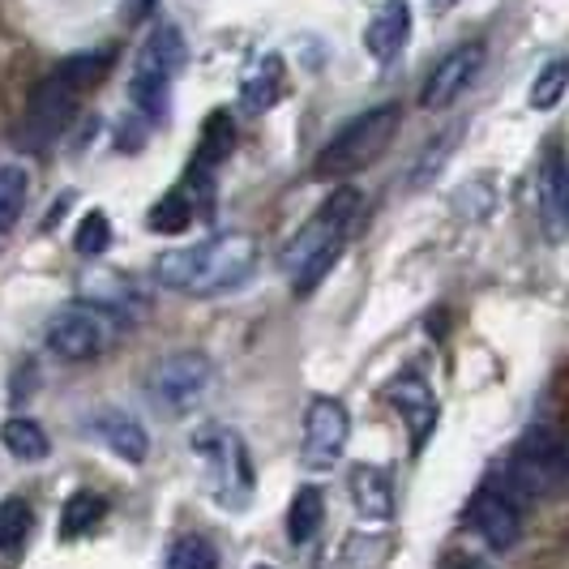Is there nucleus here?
Listing matches in <instances>:
<instances>
[{"label":"nucleus","mask_w":569,"mask_h":569,"mask_svg":"<svg viewBox=\"0 0 569 569\" xmlns=\"http://www.w3.org/2000/svg\"><path fill=\"white\" fill-rule=\"evenodd\" d=\"M210 381H214V369H210V360H206L201 351L163 356V360L150 369V377H146L150 399L159 402L163 411H189V407H198L201 395L210 390Z\"/></svg>","instance_id":"0eeeda50"},{"label":"nucleus","mask_w":569,"mask_h":569,"mask_svg":"<svg viewBox=\"0 0 569 569\" xmlns=\"http://www.w3.org/2000/svg\"><path fill=\"white\" fill-rule=\"evenodd\" d=\"M22 206H27V171L18 163H4L0 168V236L22 219Z\"/></svg>","instance_id":"b1692460"},{"label":"nucleus","mask_w":569,"mask_h":569,"mask_svg":"<svg viewBox=\"0 0 569 569\" xmlns=\"http://www.w3.org/2000/svg\"><path fill=\"white\" fill-rule=\"evenodd\" d=\"M108 244H112V219H108L103 210L82 214V223L73 231V249L82 257H99V253H108Z\"/></svg>","instance_id":"a878e982"},{"label":"nucleus","mask_w":569,"mask_h":569,"mask_svg":"<svg viewBox=\"0 0 569 569\" xmlns=\"http://www.w3.org/2000/svg\"><path fill=\"white\" fill-rule=\"evenodd\" d=\"M485 43H458L450 57H441V64L428 73L425 90H420V103H425L428 112H446L455 99H462L476 78H480V69H485Z\"/></svg>","instance_id":"9d476101"},{"label":"nucleus","mask_w":569,"mask_h":569,"mask_svg":"<svg viewBox=\"0 0 569 569\" xmlns=\"http://www.w3.org/2000/svg\"><path fill=\"white\" fill-rule=\"evenodd\" d=\"M283 86H287V64L279 52H266L257 57L244 78H240V108L244 112H270L279 99H283Z\"/></svg>","instance_id":"4468645a"},{"label":"nucleus","mask_w":569,"mask_h":569,"mask_svg":"<svg viewBox=\"0 0 569 569\" xmlns=\"http://www.w3.org/2000/svg\"><path fill=\"white\" fill-rule=\"evenodd\" d=\"M108 64H112V48H103V52H78V57L64 60L57 73L73 86V90H82V86L99 82V73H103Z\"/></svg>","instance_id":"cd10ccee"},{"label":"nucleus","mask_w":569,"mask_h":569,"mask_svg":"<svg viewBox=\"0 0 569 569\" xmlns=\"http://www.w3.org/2000/svg\"><path fill=\"white\" fill-rule=\"evenodd\" d=\"M150 4H154V0H124V13H129V18H142V13H150Z\"/></svg>","instance_id":"c756f323"},{"label":"nucleus","mask_w":569,"mask_h":569,"mask_svg":"<svg viewBox=\"0 0 569 569\" xmlns=\"http://www.w3.org/2000/svg\"><path fill=\"white\" fill-rule=\"evenodd\" d=\"M399 120H402L399 103H377V108L360 112L356 120H347L339 133L321 146L313 171L321 180H347V176H356L360 168H369L372 159L390 146Z\"/></svg>","instance_id":"7ed1b4c3"},{"label":"nucleus","mask_w":569,"mask_h":569,"mask_svg":"<svg viewBox=\"0 0 569 569\" xmlns=\"http://www.w3.org/2000/svg\"><path fill=\"white\" fill-rule=\"evenodd\" d=\"M163 569H219V552L206 536H180L168 548Z\"/></svg>","instance_id":"393cba45"},{"label":"nucleus","mask_w":569,"mask_h":569,"mask_svg":"<svg viewBox=\"0 0 569 569\" xmlns=\"http://www.w3.org/2000/svg\"><path fill=\"white\" fill-rule=\"evenodd\" d=\"M347 437H351V416L339 399H313L309 402V416H305V446L300 458L309 471H330L347 450Z\"/></svg>","instance_id":"1a4fd4ad"},{"label":"nucleus","mask_w":569,"mask_h":569,"mask_svg":"<svg viewBox=\"0 0 569 569\" xmlns=\"http://www.w3.org/2000/svg\"><path fill=\"white\" fill-rule=\"evenodd\" d=\"M0 446L13 458H22V462H43V458L52 455L48 432L34 425V420H27V416H9L0 425Z\"/></svg>","instance_id":"aec40b11"},{"label":"nucleus","mask_w":569,"mask_h":569,"mask_svg":"<svg viewBox=\"0 0 569 569\" xmlns=\"http://www.w3.org/2000/svg\"><path fill=\"white\" fill-rule=\"evenodd\" d=\"M257 569H270V566H257Z\"/></svg>","instance_id":"473e14b6"},{"label":"nucleus","mask_w":569,"mask_h":569,"mask_svg":"<svg viewBox=\"0 0 569 569\" xmlns=\"http://www.w3.org/2000/svg\"><path fill=\"white\" fill-rule=\"evenodd\" d=\"M566 90H569V57H552L540 73H536V82H531V94H527V99H531L536 112H548V108L561 103Z\"/></svg>","instance_id":"5701e85b"},{"label":"nucleus","mask_w":569,"mask_h":569,"mask_svg":"<svg viewBox=\"0 0 569 569\" xmlns=\"http://www.w3.org/2000/svg\"><path fill=\"white\" fill-rule=\"evenodd\" d=\"M467 518H471V527L480 531V540L488 543V548H497V552H506V548H513L518 543V531H522V518H518V510H513L510 497H501V492H492V488H485L476 501H471V510H467Z\"/></svg>","instance_id":"f8f14e48"},{"label":"nucleus","mask_w":569,"mask_h":569,"mask_svg":"<svg viewBox=\"0 0 569 569\" xmlns=\"http://www.w3.org/2000/svg\"><path fill=\"white\" fill-rule=\"evenodd\" d=\"M30 536V506L22 497H4L0 501V548L13 552Z\"/></svg>","instance_id":"bb28decb"},{"label":"nucleus","mask_w":569,"mask_h":569,"mask_svg":"<svg viewBox=\"0 0 569 569\" xmlns=\"http://www.w3.org/2000/svg\"><path fill=\"white\" fill-rule=\"evenodd\" d=\"M390 402H395V411L402 416V425L411 428L416 450H425V441L432 437V428H437V399H432L428 381L416 377V372H407V377H399L390 386Z\"/></svg>","instance_id":"ddd939ff"},{"label":"nucleus","mask_w":569,"mask_h":569,"mask_svg":"<svg viewBox=\"0 0 569 569\" xmlns=\"http://www.w3.org/2000/svg\"><path fill=\"white\" fill-rule=\"evenodd\" d=\"M94 432H99V441L112 450L120 462H146V455H150V437H146V428L129 416V411H116V407H108V411H99L94 416Z\"/></svg>","instance_id":"dca6fc26"},{"label":"nucleus","mask_w":569,"mask_h":569,"mask_svg":"<svg viewBox=\"0 0 569 569\" xmlns=\"http://www.w3.org/2000/svg\"><path fill=\"white\" fill-rule=\"evenodd\" d=\"M236 150V120H231L228 108L210 112V120L201 124V138H198V163L201 168H219Z\"/></svg>","instance_id":"4be33fe9"},{"label":"nucleus","mask_w":569,"mask_h":569,"mask_svg":"<svg viewBox=\"0 0 569 569\" xmlns=\"http://www.w3.org/2000/svg\"><path fill=\"white\" fill-rule=\"evenodd\" d=\"M103 513H108V501L99 492H90V488L73 492L64 501V510H60V540H82V536H90Z\"/></svg>","instance_id":"412c9836"},{"label":"nucleus","mask_w":569,"mask_h":569,"mask_svg":"<svg viewBox=\"0 0 569 569\" xmlns=\"http://www.w3.org/2000/svg\"><path fill=\"white\" fill-rule=\"evenodd\" d=\"M193 214H198V201L189 193V184H176L168 198H159L150 206L146 228L154 231V236H180V231L193 223Z\"/></svg>","instance_id":"6ab92c4d"},{"label":"nucleus","mask_w":569,"mask_h":569,"mask_svg":"<svg viewBox=\"0 0 569 569\" xmlns=\"http://www.w3.org/2000/svg\"><path fill=\"white\" fill-rule=\"evenodd\" d=\"M321 527H326V497H321V488L305 485L287 506V536L291 543H313Z\"/></svg>","instance_id":"a211bd4d"},{"label":"nucleus","mask_w":569,"mask_h":569,"mask_svg":"<svg viewBox=\"0 0 569 569\" xmlns=\"http://www.w3.org/2000/svg\"><path fill=\"white\" fill-rule=\"evenodd\" d=\"M116 321L120 317L103 313L94 305H69L48 321V351L69 360V365H86L94 356H103L116 339Z\"/></svg>","instance_id":"423d86ee"},{"label":"nucleus","mask_w":569,"mask_h":569,"mask_svg":"<svg viewBox=\"0 0 569 569\" xmlns=\"http://www.w3.org/2000/svg\"><path fill=\"white\" fill-rule=\"evenodd\" d=\"M184 69V34L171 22H159V27L146 34V43L138 48V60H133V78H129V99L133 108L146 116V120H168L171 108V82L176 73Z\"/></svg>","instance_id":"20e7f679"},{"label":"nucleus","mask_w":569,"mask_h":569,"mask_svg":"<svg viewBox=\"0 0 569 569\" xmlns=\"http://www.w3.org/2000/svg\"><path fill=\"white\" fill-rule=\"evenodd\" d=\"M540 210H543V223H548L552 231L569 228V163L561 159V154H552V159L543 163Z\"/></svg>","instance_id":"f3484780"},{"label":"nucleus","mask_w":569,"mask_h":569,"mask_svg":"<svg viewBox=\"0 0 569 569\" xmlns=\"http://www.w3.org/2000/svg\"><path fill=\"white\" fill-rule=\"evenodd\" d=\"M428 4H432V9H437V13H446V9H455L458 0H428Z\"/></svg>","instance_id":"2f4dec72"},{"label":"nucleus","mask_w":569,"mask_h":569,"mask_svg":"<svg viewBox=\"0 0 569 569\" xmlns=\"http://www.w3.org/2000/svg\"><path fill=\"white\" fill-rule=\"evenodd\" d=\"M411 27H416V13H411V0H381L372 9L369 27H365V52H369L377 64H390L399 60V52L411 39Z\"/></svg>","instance_id":"9b49d317"},{"label":"nucleus","mask_w":569,"mask_h":569,"mask_svg":"<svg viewBox=\"0 0 569 569\" xmlns=\"http://www.w3.org/2000/svg\"><path fill=\"white\" fill-rule=\"evenodd\" d=\"M257 244L244 231H219L189 249H168L154 261V279L184 296H223L253 279Z\"/></svg>","instance_id":"f257e3e1"},{"label":"nucleus","mask_w":569,"mask_h":569,"mask_svg":"<svg viewBox=\"0 0 569 569\" xmlns=\"http://www.w3.org/2000/svg\"><path fill=\"white\" fill-rule=\"evenodd\" d=\"M73 108H78V90L64 82L60 73L43 78L34 86L27 103V124H22V150H48L64 133V124L73 120Z\"/></svg>","instance_id":"6e6552de"},{"label":"nucleus","mask_w":569,"mask_h":569,"mask_svg":"<svg viewBox=\"0 0 569 569\" xmlns=\"http://www.w3.org/2000/svg\"><path fill=\"white\" fill-rule=\"evenodd\" d=\"M455 142H458V129L455 133H446L441 142H432V150H428V159H425V168L416 171V184H428V176L441 168L446 159H450V150H455Z\"/></svg>","instance_id":"c85d7f7f"},{"label":"nucleus","mask_w":569,"mask_h":569,"mask_svg":"<svg viewBox=\"0 0 569 569\" xmlns=\"http://www.w3.org/2000/svg\"><path fill=\"white\" fill-rule=\"evenodd\" d=\"M455 569H488V566H485V561H471V557H458Z\"/></svg>","instance_id":"7c9ffc66"},{"label":"nucleus","mask_w":569,"mask_h":569,"mask_svg":"<svg viewBox=\"0 0 569 569\" xmlns=\"http://www.w3.org/2000/svg\"><path fill=\"white\" fill-rule=\"evenodd\" d=\"M356 214H360V193H356L351 184H339L330 198L317 206L313 219L296 231V236H291V244L283 249L287 274H296L300 266H309L317 253H326V249L342 244V240H347V228L356 223Z\"/></svg>","instance_id":"39448f33"},{"label":"nucleus","mask_w":569,"mask_h":569,"mask_svg":"<svg viewBox=\"0 0 569 569\" xmlns=\"http://www.w3.org/2000/svg\"><path fill=\"white\" fill-rule=\"evenodd\" d=\"M347 488H351V506L365 522H386L395 513V485H390L386 467H372V462L351 467Z\"/></svg>","instance_id":"2eb2a0df"},{"label":"nucleus","mask_w":569,"mask_h":569,"mask_svg":"<svg viewBox=\"0 0 569 569\" xmlns=\"http://www.w3.org/2000/svg\"><path fill=\"white\" fill-rule=\"evenodd\" d=\"M193 455H198L201 471H206V485H210V497L214 506L223 510H244L253 501V462H249V446L240 432H231L228 425H201L193 432Z\"/></svg>","instance_id":"f03ea898"}]
</instances>
